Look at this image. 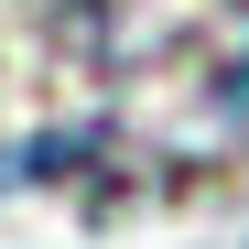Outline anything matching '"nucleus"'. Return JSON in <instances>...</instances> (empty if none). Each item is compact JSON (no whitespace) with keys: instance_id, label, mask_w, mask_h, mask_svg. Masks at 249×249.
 I'll use <instances>...</instances> for the list:
<instances>
[{"instance_id":"f257e3e1","label":"nucleus","mask_w":249,"mask_h":249,"mask_svg":"<svg viewBox=\"0 0 249 249\" xmlns=\"http://www.w3.org/2000/svg\"><path fill=\"white\" fill-rule=\"evenodd\" d=\"M228 119H249V11H238V76H228Z\"/></svg>"}]
</instances>
